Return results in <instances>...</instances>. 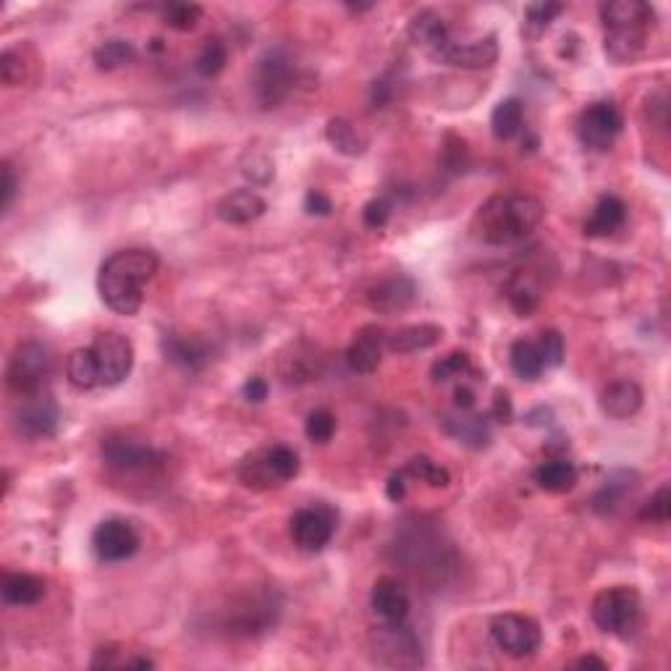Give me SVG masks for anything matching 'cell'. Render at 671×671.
Segmentation results:
<instances>
[{"label": "cell", "mask_w": 671, "mask_h": 671, "mask_svg": "<svg viewBox=\"0 0 671 671\" xmlns=\"http://www.w3.org/2000/svg\"><path fill=\"white\" fill-rule=\"evenodd\" d=\"M160 270V260L150 250L113 252L97 273V291L105 307L116 315L132 318L145 302V286Z\"/></svg>", "instance_id": "obj_1"}, {"label": "cell", "mask_w": 671, "mask_h": 671, "mask_svg": "<svg viewBox=\"0 0 671 671\" xmlns=\"http://www.w3.org/2000/svg\"><path fill=\"white\" fill-rule=\"evenodd\" d=\"M546 218V205L533 194H496L478 210L475 231L485 244H517Z\"/></svg>", "instance_id": "obj_2"}, {"label": "cell", "mask_w": 671, "mask_h": 671, "mask_svg": "<svg viewBox=\"0 0 671 671\" xmlns=\"http://www.w3.org/2000/svg\"><path fill=\"white\" fill-rule=\"evenodd\" d=\"M590 616L595 627L606 635H627L640 619V593L627 585L601 590L593 598Z\"/></svg>", "instance_id": "obj_3"}, {"label": "cell", "mask_w": 671, "mask_h": 671, "mask_svg": "<svg viewBox=\"0 0 671 671\" xmlns=\"http://www.w3.org/2000/svg\"><path fill=\"white\" fill-rule=\"evenodd\" d=\"M50 378V352L40 341H24L14 349L6 367V383L14 394L32 399L40 396Z\"/></svg>", "instance_id": "obj_4"}, {"label": "cell", "mask_w": 671, "mask_h": 671, "mask_svg": "<svg viewBox=\"0 0 671 671\" xmlns=\"http://www.w3.org/2000/svg\"><path fill=\"white\" fill-rule=\"evenodd\" d=\"M294 82V61L289 53L281 48L268 50L255 66V79H252V90H255V100L263 111L278 108L284 103L286 95Z\"/></svg>", "instance_id": "obj_5"}, {"label": "cell", "mask_w": 671, "mask_h": 671, "mask_svg": "<svg viewBox=\"0 0 671 671\" xmlns=\"http://www.w3.org/2000/svg\"><path fill=\"white\" fill-rule=\"evenodd\" d=\"M624 129V116L619 111V105L611 100H598L590 103L585 111L577 118V137H580L585 150L593 153H606L614 147Z\"/></svg>", "instance_id": "obj_6"}, {"label": "cell", "mask_w": 671, "mask_h": 671, "mask_svg": "<svg viewBox=\"0 0 671 671\" xmlns=\"http://www.w3.org/2000/svg\"><path fill=\"white\" fill-rule=\"evenodd\" d=\"M491 640L509 658H530L540 651L543 632L533 616L499 614L491 622Z\"/></svg>", "instance_id": "obj_7"}, {"label": "cell", "mask_w": 671, "mask_h": 671, "mask_svg": "<svg viewBox=\"0 0 671 671\" xmlns=\"http://www.w3.org/2000/svg\"><path fill=\"white\" fill-rule=\"evenodd\" d=\"M339 514L328 504H312L294 512L289 522V533L294 546H299L307 554H318L328 546L336 535Z\"/></svg>", "instance_id": "obj_8"}, {"label": "cell", "mask_w": 671, "mask_h": 671, "mask_svg": "<svg viewBox=\"0 0 671 671\" xmlns=\"http://www.w3.org/2000/svg\"><path fill=\"white\" fill-rule=\"evenodd\" d=\"M139 551L137 527L124 517H111L100 522L92 533V554L103 564H118L132 559Z\"/></svg>", "instance_id": "obj_9"}, {"label": "cell", "mask_w": 671, "mask_h": 671, "mask_svg": "<svg viewBox=\"0 0 671 671\" xmlns=\"http://www.w3.org/2000/svg\"><path fill=\"white\" fill-rule=\"evenodd\" d=\"M97 367H100V383L103 386H118L129 378L134 367V346L132 341L116 331L97 333L92 341Z\"/></svg>", "instance_id": "obj_10"}, {"label": "cell", "mask_w": 671, "mask_h": 671, "mask_svg": "<svg viewBox=\"0 0 671 671\" xmlns=\"http://www.w3.org/2000/svg\"><path fill=\"white\" fill-rule=\"evenodd\" d=\"M105 464L116 472H145L163 462V454L147 443L132 441L126 436H108L103 441Z\"/></svg>", "instance_id": "obj_11"}, {"label": "cell", "mask_w": 671, "mask_h": 671, "mask_svg": "<svg viewBox=\"0 0 671 671\" xmlns=\"http://www.w3.org/2000/svg\"><path fill=\"white\" fill-rule=\"evenodd\" d=\"M417 299L415 278L407 273H391L367 286L365 302L375 312H402Z\"/></svg>", "instance_id": "obj_12"}, {"label": "cell", "mask_w": 671, "mask_h": 671, "mask_svg": "<svg viewBox=\"0 0 671 671\" xmlns=\"http://www.w3.org/2000/svg\"><path fill=\"white\" fill-rule=\"evenodd\" d=\"M433 61L446 63V66H457V69L467 71L491 69L493 63L499 61V40H496V35H488L483 37V40H472V42L451 40Z\"/></svg>", "instance_id": "obj_13"}, {"label": "cell", "mask_w": 671, "mask_h": 671, "mask_svg": "<svg viewBox=\"0 0 671 671\" xmlns=\"http://www.w3.org/2000/svg\"><path fill=\"white\" fill-rule=\"evenodd\" d=\"M370 606H373V611L381 616L383 622L391 624V627H399V624L407 622L412 601H409V593L402 582L394 580V577H381L373 585Z\"/></svg>", "instance_id": "obj_14"}, {"label": "cell", "mask_w": 671, "mask_h": 671, "mask_svg": "<svg viewBox=\"0 0 671 671\" xmlns=\"http://www.w3.org/2000/svg\"><path fill=\"white\" fill-rule=\"evenodd\" d=\"M58 407L45 396H32L16 412V430L24 438H50L58 430Z\"/></svg>", "instance_id": "obj_15"}, {"label": "cell", "mask_w": 671, "mask_h": 671, "mask_svg": "<svg viewBox=\"0 0 671 671\" xmlns=\"http://www.w3.org/2000/svg\"><path fill=\"white\" fill-rule=\"evenodd\" d=\"M386 331L381 326H365L346 349V365L354 373L373 375L383 360V346H386Z\"/></svg>", "instance_id": "obj_16"}, {"label": "cell", "mask_w": 671, "mask_h": 671, "mask_svg": "<svg viewBox=\"0 0 671 671\" xmlns=\"http://www.w3.org/2000/svg\"><path fill=\"white\" fill-rule=\"evenodd\" d=\"M268 205L255 189H236V192L223 194L218 205H215V215L229 226H247V223L263 218Z\"/></svg>", "instance_id": "obj_17"}, {"label": "cell", "mask_w": 671, "mask_h": 671, "mask_svg": "<svg viewBox=\"0 0 671 671\" xmlns=\"http://www.w3.org/2000/svg\"><path fill=\"white\" fill-rule=\"evenodd\" d=\"M603 29H651L656 11L643 0H614L601 6Z\"/></svg>", "instance_id": "obj_18"}, {"label": "cell", "mask_w": 671, "mask_h": 671, "mask_svg": "<svg viewBox=\"0 0 671 671\" xmlns=\"http://www.w3.org/2000/svg\"><path fill=\"white\" fill-rule=\"evenodd\" d=\"M409 40L415 42L417 48L425 50L430 58H436L449 45L451 37L443 16L436 14L433 8H422L409 21Z\"/></svg>", "instance_id": "obj_19"}, {"label": "cell", "mask_w": 671, "mask_h": 671, "mask_svg": "<svg viewBox=\"0 0 671 671\" xmlns=\"http://www.w3.org/2000/svg\"><path fill=\"white\" fill-rule=\"evenodd\" d=\"M643 399V388L635 381H614L603 388L598 404H601L603 415L614 417V420H627V417L640 412Z\"/></svg>", "instance_id": "obj_20"}, {"label": "cell", "mask_w": 671, "mask_h": 671, "mask_svg": "<svg viewBox=\"0 0 671 671\" xmlns=\"http://www.w3.org/2000/svg\"><path fill=\"white\" fill-rule=\"evenodd\" d=\"M45 580L29 572H8L0 582V595L6 606H37L45 598Z\"/></svg>", "instance_id": "obj_21"}, {"label": "cell", "mask_w": 671, "mask_h": 671, "mask_svg": "<svg viewBox=\"0 0 671 671\" xmlns=\"http://www.w3.org/2000/svg\"><path fill=\"white\" fill-rule=\"evenodd\" d=\"M624 221H627L624 200H619L616 194H603L601 200L595 202L590 218L585 221V234L593 236V239H603V236H611L622 229Z\"/></svg>", "instance_id": "obj_22"}, {"label": "cell", "mask_w": 671, "mask_h": 671, "mask_svg": "<svg viewBox=\"0 0 671 671\" xmlns=\"http://www.w3.org/2000/svg\"><path fill=\"white\" fill-rule=\"evenodd\" d=\"M443 328L436 323H417V326L399 328L386 339L388 352L391 354H415L425 352L430 346L441 344Z\"/></svg>", "instance_id": "obj_23"}, {"label": "cell", "mask_w": 671, "mask_h": 671, "mask_svg": "<svg viewBox=\"0 0 671 671\" xmlns=\"http://www.w3.org/2000/svg\"><path fill=\"white\" fill-rule=\"evenodd\" d=\"M506 299L519 318H530L543 299V286L535 278V270H517L506 284Z\"/></svg>", "instance_id": "obj_24"}, {"label": "cell", "mask_w": 671, "mask_h": 671, "mask_svg": "<svg viewBox=\"0 0 671 671\" xmlns=\"http://www.w3.org/2000/svg\"><path fill=\"white\" fill-rule=\"evenodd\" d=\"M441 425L451 438H457L459 443L470 446V449H485L491 441V425H488V417L483 415L462 412L459 417H443Z\"/></svg>", "instance_id": "obj_25"}, {"label": "cell", "mask_w": 671, "mask_h": 671, "mask_svg": "<svg viewBox=\"0 0 671 671\" xmlns=\"http://www.w3.org/2000/svg\"><path fill=\"white\" fill-rule=\"evenodd\" d=\"M648 29H609L603 37V53L611 63H630L645 50Z\"/></svg>", "instance_id": "obj_26"}, {"label": "cell", "mask_w": 671, "mask_h": 671, "mask_svg": "<svg viewBox=\"0 0 671 671\" xmlns=\"http://www.w3.org/2000/svg\"><path fill=\"white\" fill-rule=\"evenodd\" d=\"M326 139L336 153L346 155V158H360V155L367 153V147H370L365 134L352 121H346L341 116L331 118L326 124Z\"/></svg>", "instance_id": "obj_27"}, {"label": "cell", "mask_w": 671, "mask_h": 671, "mask_svg": "<svg viewBox=\"0 0 671 671\" xmlns=\"http://www.w3.org/2000/svg\"><path fill=\"white\" fill-rule=\"evenodd\" d=\"M533 480L538 483L540 491L567 493L577 485V467L567 459H548V462L535 467Z\"/></svg>", "instance_id": "obj_28"}, {"label": "cell", "mask_w": 671, "mask_h": 671, "mask_svg": "<svg viewBox=\"0 0 671 671\" xmlns=\"http://www.w3.org/2000/svg\"><path fill=\"white\" fill-rule=\"evenodd\" d=\"M525 124V105L519 97H506L491 113V132L499 142H509L522 132Z\"/></svg>", "instance_id": "obj_29"}, {"label": "cell", "mask_w": 671, "mask_h": 671, "mask_svg": "<svg viewBox=\"0 0 671 671\" xmlns=\"http://www.w3.org/2000/svg\"><path fill=\"white\" fill-rule=\"evenodd\" d=\"M635 488V472L627 470H616L606 483L601 485V491L595 493L590 506H593V512L598 514H614L622 504V499L627 493Z\"/></svg>", "instance_id": "obj_30"}, {"label": "cell", "mask_w": 671, "mask_h": 671, "mask_svg": "<svg viewBox=\"0 0 671 671\" xmlns=\"http://www.w3.org/2000/svg\"><path fill=\"white\" fill-rule=\"evenodd\" d=\"M163 352H166V357L173 365L187 370V373H197V370L208 365V349L197 344V341L181 339V336H166L163 339Z\"/></svg>", "instance_id": "obj_31"}, {"label": "cell", "mask_w": 671, "mask_h": 671, "mask_svg": "<svg viewBox=\"0 0 671 671\" xmlns=\"http://www.w3.org/2000/svg\"><path fill=\"white\" fill-rule=\"evenodd\" d=\"M509 365H512L514 375L522 378V381H538L543 370H546V362H543V354L538 349V341L530 339H517L509 349Z\"/></svg>", "instance_id": "obj_32"}, {"label": "cell", "mask_w": 671, "mask_h": 671, "mask_svg": "<svg viewBox=\"0 0 671 671\" xmlns=\"http://www.w3.org/2000/svg\"><path fill=\"white\" fill-rule=\"evenodd\" d=\"M66 375H69V383L79 391H90L95 386H103L100 383V367H97L95 352L90 349H74L66 360Z\"/></svg>", "instance_id": "obj_33"}, {"label": "cell", "mask_w": 671, "mask_h": 671, "mask_svg": "<svg viewBox=\"0 0 671 671\" xmlns=\"http://www.w3.org/2000/svg\"><path fill=\"white\" fill-rule=\"evenodd\" d=\"M27 56H32V50L21 48V45L19 48H6L0 53V79H3L6 87H21L32 77L29 74L32 63H29Z\"/></svg>", "instance_id": "obj_34"}, {"label": "cell", "mask_w": 671, "mask_h": 671, "mask_svg": "<svg viewBox=\"0 0 671 671\" xmlns=\"http://www.w3.org/2000/svg\"><path fill=\"white\" fill-rule=\"evenodd\" d=\"M134 58H137L134 45L129 40H121V37H116V40H105L103 45L92 53V61H95V66L100 71H116L121 69V66H129Z\"/></svg>", "instance_id": "obj_35"}, {"label": "cell", "mask_w": 671, "mask_h": 671, "mask_svg": "<svg viewBox=\"0 0 671 671\" xmlns=\"http://www.w3.org/2000/svg\"><path fill=\"white\" fill-rule=\"evenodd\" d=\"M239 480L247 488H255V491H268V488H276L278 485V480L273 478V472L268 467L265 451H255V454L242 459V464H239Z\"/></svg>", "instance_id": "obj_36"}, {"label": "cell", "mask_w": 671, "mask_h": 671, "mask_svg": "<svg viewBox=\"0 0 671 671\" xmlns=\"http://www.w3.org/2000/svg\"><path fill=\"white\" fill-rule=\"evenodd\" d=\"M226 63H229V48L221 40H208L194 58V71L202 79H215L226 69Z\"/></svg>", "instance_id": "obj_37"}, {"label": "cell", "mask_w": 671, "mask_h": 671, "mask_svg": "<svg viewBox=\"0 0 671 671\" xmlns=\"http://www.w3.org/2000/svg\"><path fill=\"white\" fill-rule=\"evenodd\" d=\"M160 14H163V24L171 27L173 32H192L202 21L205 11L197 3H166L160 8Z\"/></svg>", "instance_id": "obj_38"}, {"label": "cell", "mask_w": 671, "mask_h": 671, "mask_svg": "<svg viewBox=\"0 0 671 671\" xmlns=\"http://www.w3.org/2000/svg\"><path fill=\"white\" fill-rule=\"evenodd\" d=\"M265 459H268V467L273 472V478L278 480V485L289 483L299 475V457L297 451L289 449V446H273V449H265Z\"/></svg>", "instance_id": "obj_39"}, {"label": "cell", "mask_w": 671, "mask_h": 671, "mask_svg": "<svg viewBox=\"0 0 671 671\" xmlns=\"http://www.w3.org/2000/svg\"><path fill=\"white\" fill-rule=\"evenodd\" d=\"M559 14H564V3H533V6L525 8L522 32L527 37H540Z\"/></svg>", "instance_id": "obj_40"}, {"label": "cell", "mask_w": 671, "mask_h": 671, "mask_svg": "<svg viewBox=\"0 0 671 671\" xmlns=\"http://www.w3.org/2000/svg\"><path fill=\"white\" fill-rule=\"evenodd\" d=\"M404 472L412 475V478L422 480V483H428L430 488H449L451 485L449 470L433 462L430 457H412L407 462V467H404Z\"/></svg>", "instance_id": "obj_41"}, {"label": "cell", "mask_w": 671, "mask_h": 671, "mask_svg": "<svg viewBox=\"0 0 671 671\" xmlns=\"http://www.w3.org/2000/svg\"><path fill=\"white\" fill-rule=\"evenodd\" d=\"M472 370L470 354L467 352H449L446 357H441L438 362H433L430 367V375H433V381L436 383H446L454 381V378H462Z\"/></svg>", "instance_id": "obj_42"}, {"label": "cell", "mask_w": 671, "mask_h": 671, "mask_svg": "<svg viewBox=\"0 0 671 671\" xmlns=\"http://www.w3.org/2000/svg\"><path fill=\"white\" fill-rule=\"evenodd\" d=\"M305 433L312 443H328L336 433V417L328 409H315L307 415Z\"/></svg>", "instance_id": "obj_43"}, {"label": "cell", "mask_w": 671, "mask_h": 671, "mask_svg": "<svg viewBox=\"0 0 671 671\" xmlns=\"http://www.w3.org/2000/svg\"><path fill=\"white\" fill-rule=\"evenodd\" d=\"M671 517V491L669 485H661L656 493H653L651 499L645 501L643 512H640V519L645 522H658V525H666Z\"/></svg>", "instance_id": "obj_44"}, {"label": "cell", "mask_w": 671, "mask_h": 671, "mask_svg": "<svg viewBox=\"0 0 671 671\" xmlns=\"http://www.w3.org/2000/svg\"><path fill=\"white\" fill-rule=\"evenodd\" d=\"M538 349L543 354V362L546 367H559L564 362V354H567V346H564V336L554 328H548V331L540 333Z\"/></svg>", "instance_id": "obj_45"}, {"label": "cell", "mask_w": 671, "mask_h": 671, "mask_svg": "<svg viewBox=\"0 0 671 671\" xmlns=\"http://www.w3.org/2000/svg\"><path fill=\"white\" fill-rule=\"evenodd\" d=\"M391 218V202L383 200V197H375L362 208V221H365L367 229H383Z\"/></svg>", "instance_id": "obj_46"}, {"label": "cell", "mask_w": 671, "mask_h": 671, "mask_svg": "<svg viewBox=\"0 0 671 671\" xmlns=\"http://www.w3.org/2000/svg\"><path fill=\"white\" fill-rule=\"evenodd\" d=\"M0 173H3V187H0V210L8 213V208H11V202H14V197H16V187H19V181H16L14 166H11L8 160H3Z\"/></svg>", "instance_id": "obj_47"}, {"label": "cell", "mask_w": 671, "mask_h": 671, "mask_svg": "<svg viewBox=\"0 0 671 671\" xmlns=\"http://www.w3.org/2000/svg\"><path fill=\"white\" fill-rule=\"evenodd\" d=\"M268 391H270L268 383H265L260 375H252L250 381L244 383V388H242L244 399H247V402H252V404H263L265 399H268Z\"/></svg>", "instance_id": "obj_48"}, {"label": "cell", "mask_w": 671, "mask_h": 671, "mask_svg": "<svg viewBox=\"0 0 671 671\" xmlns=\"http://www.w3.org/2000/svg\"><path fill=\"white\" fill-rule=\"evenodd\" d=\"M305 210L310 215H331L333 210V202L328 200L326 194L318 192V189H310L305 197Z\"/></svg>", "instance_id": "obj_49"}, {"label": "cell", "mask_w": 671, "mask_h": 671, "mask_svg": "<svg viewBox=\"0 0 671 671\" xmlns=\"http://www.w3.org/2000/svg\"><path fill=\"white\" fill-rule=\"evenodd\" d=\"M404 478H407V472H394L386 483V496L394 501V504H399V501L407 496V483H404Z\"/></svg>", "instance_id": "obj_50"}, {"label": "cell", "mask_w": 671, "mask_h": 671, "mask_svg": "<svg viewBox=\"0 0 671 671\" xmlns=\"http://www.w3.org/2000/svg\"><path fill=\"white\" fill-rule=\"evenodd\" d=\"M491 417H496L499 422L512 420V402H509V394H506V391H496Z\"/></svg>", "instance_id": "obj_51"}, {"label": "cell", "mask_w": 671, "mask_h": 671, "mask_svg": "<svg viewBox=\"0 0 671 671\" xmlns=\"http://www.w3.org/2000/svg\"><path fill=\"white\" fill-rule=\"evenodd\" d=\"M454 404H457L459 412H472L475 409V391L470 386H457V391H454Z\"/></svg>", "instance_id": "obj_52"}, {"label": "cell", "mask_w": 671, "mask_h": 671, "mask_svg": "<svg viewBox=\"0 0 671 671\" xmlns=\"http://www.w3.org/2000/svg\"><path fill=\"white\" fill-rule=\"evenodd\" d=\"M572 666H575V669H609V661L601 656H595V653H588V656L577 658Z\"/></svg>", "instance_id": "obj_53"}]
</instances>
